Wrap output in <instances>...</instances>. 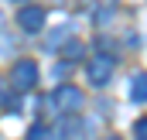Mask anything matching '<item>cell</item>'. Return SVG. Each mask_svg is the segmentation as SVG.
Instances as JSON below:
<instances>
[{
    "label": "cell",
    "mask_w": 147,
    "mask_h": 140,
    "mask_svg": "<svg viewBox=\"0 0 147 140\" xmlns=\"http://www.w3.org/2000/svg\"><path fill=\"white\" fill-rule=\"evenodd\" d=\"M106 140H120V137H106Z\"/></svg>",
    "instance_id": "cell-10"
},
{
    "label": "cell",
    "mask_w": 147,
    "mask_h": 140,
    "mask_svg": "<svg viewBox=\"0 0 147 140\" xmlns=\"http://www.w3.org/2000/svg\"><path fill=\"white\" fill-rule=\"evenodd\" d=\"M10 82H14V89H21V92L34 89V85H38V65L31 62V58L14 62V69H10Z\"/></svg>",
    "instance_id": "cell-1"
},
{
    "label": "cell",
    "mask_w": 147,
    "mask_h": 140,
    "mask_svg": "<svg viewBox=\"0 0 147 140\" xmlns=\"http://www.w3.org/2000/svg\"><path fill=\"white\" fill-rule=\"evenodd\" d=\"M86 72H89V82L92 85H106L113 79V58L110 55H96V58H89Z\"/></svg>",
    "instance_id": "cell-4"
},
{
    "label": "cell",
    "mask_w": 147,
    "mask_h": 140,
    "mask_svg": "<svg viewBox=\"0 0 147 140\" xmlns=\"http://www.w3.org/2000/svg\"><path fill=\"white\" fill-rule=\"evenodd\" d=\"M62 55H65V58H82V41H69V44L62 48Z\"/></svg>",
    "instance_id": "cell-8"
},
{
    "label": "cell",
    "mask_w": 147,
    "mask_h": 140,
    "mask_svg": "<svg viewBox=\"0 0 147 140\" xmlns=\"http://www.w3.org/2000/svg\"><path fill=\"white\" fill-rule=\"evenodd\" d=\"M45 21H48V17H45V10H41V7H31V3H28V7H21V10H17V24H21V31H24V34H41Z\"/></svg>",
    "instance_id": "cell-3"
},
{
    "label": "cell",
    "mask_w": 147,
    "mask_h": 140,
    "mask_svg": "<svg viewBox=\"0 0 147 140\" xmlns=\"http://www.w3.org/2000/svg\"><path fill=\"white\" fill-rule=\"evenodd\" d=\"M28 140H51V130H48L45 123H34V127L28 130Z\"/></svg>",
    "instance_id": "cell-7"
},
{
    "label": "cell",
    "mask_w": 147,
    "mask_h": 140,
    "mask_svg": "<svg viewBox=\"0 0 147 140\" xmlns=\"http://www.w3.org/2000/svg\"><path fill=\"white\" fill-rule=\"evenodd\" d=\"M130 99H134V103H144L147 99V72H137V75L130 79Z\"/></svg>",
    "instance_id": "cell-6"
},
{
    "label": "cell",
    "mask_w": 147,
    "mask_h": 140,
    "mask_svg": "<svg viewBox=\"0 0 147 140\" xmlns=\"http://www.w3.org/2000/svg\"><path fill=\"white\" fill-rule=\"evenodd\" d=\"M82 103H86V96H82L79 85H58V89H55V106H58L62 113H79Z\"/></svg>",
    "instance_id": "cell-2"
},
{
    "label": "cell",
    "mask_w": 147,
    "mask_h": 140,
    "mask_svg": "<svg viewBox=\"0 0 147 140\" xmlns=\"http://www.w3.org/2000/svg\"><path fill=\"white\" fill-rule=\"evenodd\" d=\"M58 140H86V127H82V120L69 113V120H62V127H58Z\"/></svg>",
    "instance_id": "cell-5"
},
{
    "label": "cell",
    "mask_w": 147,
    "mask_h": 140,
    "mask_svg": "<svg viewBox=\"0 0 147 140\" xmlns=\"http://www.w3.org/2000/svg\"><path fill=\"white\" fill-rule=\"evenodd\" d=\"M134 140H147V120H137L134 123Z\"/></svg>",
    "instance_id": "cell-9"
},
{
    "label": "cell",
    "mask_w": 147,
    "mask_h": 140,
    "mask_svg": "<svg viewBox=\"0 0 147 140\" xmlns=\"http://www.w3.org/2000/svg\"><path fill=\"white\" fill-rule=\"evenodd\" d=\"M17 3H28V0H17Z\"/></svg>",
    "instance_id": "cell-11"
}]
</instances>
